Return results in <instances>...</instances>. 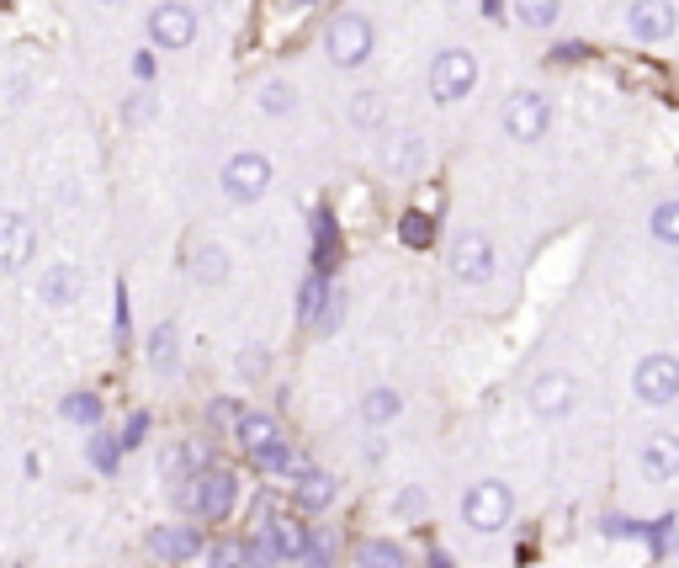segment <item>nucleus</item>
Masks as SVG:
<instances>
[{"label":"nucleus","mask_w":679,"mask_h":568,"mask_svg":"<svg viewBox=\"0 0 679 568\" xmlns=\"http://www.w3.org/2000/svg\"><path fill=\"white\" fill-rule=\"evenodd\" d=\"M324 48H329V64L335 70H361L377 48V27L361 16V11H340L324 33Z\"/></svg>","instance_id":"obj_1"},{"label":"nucleus","mask_w":679,"mask_h":568,"mask_svg":"<svg viewBox=\"0 0 679 568\" xmlns=\"http://www.w3.org/2000/svg\"><path fill=\"white\" fill-rule=\"evenodd\" d=\"M425 81H431V96H436L440 107L473 96V85H478V53L473 48H440L436 59H431Z\"/></svg>","instance_id":"obj_2"},{"label":"nucleus","mask_w":679,"mask_h":568,"mask_svg":"<svg viewBox=\"0 0 679 568\" xmlns=\"http://www.w3.org/2000/svg\"><path fill=\"white\" fill-rule=\"evenodd\" d=\"M234 494H240V479H234L229 468H202V473L186 479L181 505H192L202 521H223V516L234 510Z\"/></svg>","instance_id":"obj_3"},{"label":"nucleus","mask_w":679,"mask_h":568,"mask_svg":"<svg viewBox=\"0 0 679 568\" xmlns=\"http://www.w3.org/2000/svg\"><path fill=\"white\" fill-rule=\"evenodd\" d=\"M510 516H516V494H510V484H499V479H478V484L462 494V521L473 531H505Z\"/></svg>","instance_id":"obj_4"},{"label":"nucleus","mask_w":679,"mask_h":568,"mask_svg":"<svg viewBox=\"0 0 679 568\" xmlns=\"http://www.w3.org/2000/svg\"><path fill=\"white\" fill-rule=\"evenodd\" d=\"M632 394H638V404H647V409L675 404L679 399V356L647 351V356L632 366Z\"/></svg>","instance_id":"obj_5"},{"label":"nucleus","mask_w":679,"mask_h":568,"mask_svg":"<svg viewBox=\"0 0 679 568\" xmlns=\"http://www.w3.org/2000/svg\"><path fill=\"white\" fill-rule=\"evenodd\" d=\"M499 122H505V133H510L516 144H542L547 128H553V101H547L542 90H510Z\"/></svg>","instance_id":"obj_6"},{"label":"nucleus","mask_w":679,"mask_h":568,"mask_svg":"<svg viewBox=\"0 0 679 568\" xmlns=\"http://www.w3.org/2000/svg\"><path fill=\"white\" fill-rule=\"evenodd\" d=\"M446 266L457 282H488L494 277V240L483 229H457L451 234V250H446Z\"/></svg>","instance_id":"obj_7"},{"label":"nucleus","mask_w":679,"mask_h":568,"mask_svg":"<svg viewBox=\"0 0 679 568\" xmlns=\"http://www.w3.org/2000/svg\"><path fill=\"white\" fill-rule=\"evenodd\" d=\"M240 442L250 451V462L255 468H266V473H277L292 462V447H287V436L277 431V420L271 414H244L240 420Z\"/></svg>","instance_id":"obj_8"},{"label":"nucleus","mask_w":679,"mask_h":568,"mask_svg":"<svg viewBox=\"0 0 679 568\" xmlns=\"http://www.w3.org/2000/svg\"><path fill=\"white\" fill-rule=\"evenodd\" d=\"M271 192V160L266 155H255V149H244L234 160L223 165V197L229 203H260Z\"/></svg>","instance_id":"obj_9"},{"label":"nucleus","mask_w":679,"mask_h":568,"mask_svg":"<svg viewBox=\"0 0 679 568\" xmlns=\"http://www.w3.org/2000/svg\"><path fill=\"white\" fill-rule=\"evenodd\" d=\"M627 33L638 43H647V48L669 43L679 33L675 0H632V5H627Z\"/></svg>","instance_id":"obj_10"},{"label":"nucleus","mask_w":679,"mask_h":568,"mask_svg":"<svg viewBox=\"0 0 679 568\" xmlns=\"http://www.w3.org/2000/svg\"><path fill=\"white\" fill-rule=\"evenodd\" d=\"M192 38H197V11L192 5H181V0H165V5H155L149 11V43L155 48H192Z\"/></svg>","instance_id":"obj_11"},{"label":"nucleus","mask_w":679,"mask_h":568,"mask_svg":"<svg viewBox=\"0 0 679 568\" xmlns=\"http://www.w3.org/2000/svg\"><path fill=\"white\" fill-rule=\"evenodd\" d=\"M525 399H531V414L562 420V414H573V404H579V383H573V372H542Z\"/></svg>","instance_id":"obj_12"},{"label":"nucleus","mask_w":679,"mask_h":568,"mask_svg":"<svg viewBox=\"0 0 679 568\" xmlns=\"http://www.w3.org/2000/svg\"><path fill=\"white\" fill-rule=\"evenodd\" d=\"M38 250V229L22 213H0V271H22Z\"/></svg>","instance_id":"obj_13"},{"label":"nucleus","mask_w":679,"mask_h":568,"mask_svg":"<svg viewBox=\"0 0 679 568\" xmlns=\"http://www.w3.org/2000/svg\"><path fill=\"white\" fill-rule=\"evenodd\" d=\"M638 468H642V479H653V484H675L679 479V436L675 431H653L638 451Z\"/></svg>","instance_id":"obj_14"},{"label":"nucleus","mask_w":679,"mask_h":568,"mask_svg":"<svg viewBox=\"0 0 679 568\" xmlns=\"http://www.w3.org/2000/svg\"><path fill=\"white\" fill-rule=\"evenodd\" d=\"M420 165H425V138L420 133H388L383 138V170L388 176H399V181H409V176H420Z\"/></svg>","instance_id":"obj_15"},{"label":"nucleus","mask_w":679,"mask_h":568,"mask_svg":"<svg viewBox=\"0 0 679 568\" xmlns=\"http://www.w3.org/2000/svg\"><path fill=\"white\" fill-rule=\"evenodd\" d=\"M149 553H155L160 564H186V558L202 553V536L192 527H155L149 531Z\"/></svg>","instance_id":"obj_16"},{"label":"nucleus","mask_w":679,"mask_h":568,"mask_svg":"<svg viewBox=\"0 0 679 568\" xmlns=\"http://www.w3.org/2000/svg\"><path fill=\"white\" fill-rule=\"evenodd\" d=\"M38 298L48 303V309H70V303L81 298V271H75L70 261H53V266H43Z\"/></svg>","instance_id":"obj_17"},{"label":"nucleus","mask_w":679,"mask_h":568,"mask_svg":"<svg viewBox=\"0 0 679 568\" xmlns=\"http://www.w3.org/2000/svg\"><path fill=\"white\" fill-rule=\"evenodd\" d=\"M292 499H298V510H329L335 505V479L324 468H303L292 479Z\"/></svg>","instance_id":"obj_18"},{"label":"nucleus","mask_w":679,"mask_h":568,"mask_svg":"<svg viewBox=\"0 0 679 568\" xmlns=\"http://www.w3.org/2000/svg\"><path fill=\"white\" fill-rule=\"evenodd\" d=\"M510 11L525 33H553L562 22V0H510Z\"/></svg>","instance_id":"obj_19"},{"label":"nucleus","mask_w":679,"mask_h":568,"mask_svg":"<svg viewBox=\"0 0 679 568\" xmlns=\"http://www.w3.org/2000/svg\"><path fill=\"white\" fill-rule=\"evenodd\" d=\"M192 277H197L202 287L229 282V250H223V244H197V250H192Z\"/></svg>","instance_id":"obj_20"},{"label":"nucleus","mask_w":679,"mask_h":568,"mask_svg":"<svg viewBox=\"0 0 679 568\" xmlns=\"http://www.w3.org/2000/svg\"><path fill=\"white\" fill-rule=\"evenodd\" d=\"M329 292H335V287H329L324 271H314L308 282L298 287V319H303V325H319V314L329 309Z\"/></svg>","instance_id":"obj_21"},{"label":"nucleus","mask_w":679,"mask_h":568,"mask_svg":"<svg viewBox=\"0 0 679 568\" xmlns=\"http://www.w3.org/2000/svg\"><path fill=\"white\" fill-rule=\"evenodd\" d=\"M351 122H356L361 133H383V122H388L383 90H356V96H351Z\"/></svg>","instance_id":"obj_22"},{"label":"nucleus","mask_w":679,"mask_h":568,"mask_svg":"<svg viewBox=\"0 0 679 568\" xmlns=\"http://www.w3.org/2000/svg\"><path fill=\"white\" fill-rule=\"evenodd\" d=\"M647 234L664 250H679V197H669V203H658L647 213Z\"/></svg>","instance_id":"obj_23"},{"label":"nucleus","mask_w":679,"mask_h":568,"mask_svg":"<svg viewBox=\"0 0 679 568\" xmlns=\"http://www.w3.org/2000/svg\"><path fill=\"white\" fill-rule=\"evenodd\" d=\"M281 558V547H277V531H271V521L255 531L250 542H244V568H271Z\"/></svg>","instance_id":"obj_24"},{"label":"nucleus","mask_w":679,"mask_h":568,"mask_svg":"<svg viewBox=\"0 0 679 568\" xmlns=\"http://www.w3.org/2000/svg\"><path fill=\"white\" fill-rule=\"evenodd\" d=\"M271 531H277L281 558H303V553H308V527H303V521H292V516H277V521H271Z\"/></svg>","instance_id":"obj_25"},{"label":"nucleus","mask_w":679,"mask_h":568,"mask_svg":"<svg viewBox=\"0 0 679 568\" xmlns=\"http://www.w3.org/2000/svg\"><path fill=\"white\" fill-rule=\"evenodd\" d=\"M149 366H155V372H170V366H175V325H170V319H160L155 335H149Z\"/></svg>","instance_id":"obj_26"},{"label":"nucleus","mask_w":679,"mask_h":568,"mask_svg":"<svg viewBox=\"0 0 679 568\" xmlns=\"http://www.w3.org/2000/svg\"><path fill=\"white\" fill-rule=\"evenodd\" d=\"M356 564L361 568H403V547L399 542H361V553H356Z\"/></svg>","instance_id":"obj_27"},{"label":"nucleus","mask_w":679,"mask_h":568,"mask_svg":"<svg viewBox=\"0 0 679 568\" xmlns=\"http://www.w3.org/2000/svg\"><path fill=\"white\" fill-rule=\"evenodd\" d=\"M292 107H298V90H292L287 81H266V85H260V112H271V118H287Z\"/></svg>","instance_id":"obj_28"},{"label":"nucleus","mask_w":679,"mask_h":568,"mask_svg":"<svg viewBox=\"0 0 679 568\" xmlns=\"http://www.w3.org/2000/svg\"><path fill=\"white\" fill-rule=\"evenodd\" d=\"M85 451H90V468H96V473H118L122 436H90V442H85Z\"/></svg>","instance_id":"obj_29"},{"label":"nucleus","mask_w":679,"mask_h":568,"mask_svg":"<svg viewBox=\"0 0 679 568\" xmlns=\"http://www.w3.org/2000/svg\"><path fill=\"white\" fill-rule=\"evenodd\" d=\"M399 240L409 244V250H425V244L436 240V223H431V213H403Z\"/></svg>","instance_id":"obj_30"},{"label":"nucleus","mask_w":679,"mask_h":568,"mask_svg":"<svg viewBox=\"0 0 679 568\" xmlns=\"http://www.w3.org/2000/svg\"><path fill=\"white\" fill-rule=\"evenodd\" d=\"M403 409V399L393 394V388H377V394H366V404H361V414L372 420V425H383V420H393Z\"/></svg>","instance_id":"obj_31"},{"label":"nucleus","mask_w":679,"mask_h":568,"mask_svg":"<svg viewBox=\"0 0 679 568\" xmlns=\"http://www.w3.org/2000/svg\"><path fill=\"white\" fill-rule=\"evenodd\" d=\"M59 409H64V420H75V425H96V420H101V399H96V394H70Z\"/></svg>","instance_id":"obj_32"},{"label":"nucleus","mask_w":679,"mask_h":568,"mask_svg":"<svg viewBox=\"0 0 679 568\" xmlns=\"http://www.w3.org/2000/svg\"><path fill=\"white\" fill-rule=\"evenodd\" d=\"M303 564H308V568H329V564H335V531L308 536V553H303Z\"/></svg>","instance_id":"obj_33"},{"label":"nucleus","mask_w":679,"mask_h":568,"mask_svg":"<svg viewBox=\"0 0 679 568\" xmlns=\"http://www.w3.org/2000/svg\"><path fill=\"white\" fill-rule=\"evenodd\" d=\"M207 568H244V547L240 542H213V558Z\"/></svg>","instance_id":"obj_34"},{"label":"nucleus","mask_w":679,"mask_h":568,"mask_svg":"<svg viewBox=\"0 0 679 568\" xmlns=\"http://www.w3.org/2000/svg\"><path fill=\"white\" fill-rule=\"evenodd\" d=\"M144 431H149V409H133L128 414V425H122V451H133L144 442Z\"/></svg>","instance_id":"obj_35"},{"label":"nucleus","mask_w":679,"mask_h":568,"mask_svg":"<svg viewBox=\"0 0 679 568\" xmlns=\"http://www.w3.org/2000/svg\"><path fill=\"white\" fill-rule=\"evenodd\" d=\"M599 531H605V536H647V527L627 521V516H605V521H599Z\"/></svg>","instance_id":"obj_36"},{"label":"nucleus","mask_w":679,"mask_h":568,"mask_svg":"<svg viewBox=\"0 0 679 568\" xmlns=\"http://www.w3.org/2000/svg\"><path fill=\"white\" fill-rule=\"evenodd\" d=\"M340 319H345V298H340V292H329V309L319 314V325H314V329H319V335H329V329L340 325Z\"/></svg>","instance_id":"obj_37"},{"label":"nucleus","mask_w":679,"mask_h":568,"mask_svg":"<svg viewBox=\"0 0 679 568\" xmlns=\"http://www.w3.org/2000/svg\"><path fill=\"white\" fill-rule=\"evenodd\" d=\"M149 112H155V101H149V96H133V101L122 107V118H128V122H144Z\"/></svg>","instance_id":"obj_38"},{"label":"nucleus","mask_w":679,"mask_h":568,"mask_svg":"<svg viewBox=\"0 0 679 568\" xmlns=\"http://www.w3.org/2000/svg\"><path fill=\"white\" fill-rule=\"evenodd\" d=\"M213 420H218V425H234V431H240L244 409H240V404H213Z\"/></svg>","instance_id":"obj_39"},{"label":"nucleus","mask_w":679,"mask_h":568,"mask_svg":"<svg viewBox=\"0 0 679 568\" xmlns=\"http://www.w3.org/2000/svg\"><path fill=\"white\" fill-rule=\"evenodd\" d=\"M399 510H403V516H420V510H425V494H420V488H403Z\"/></svg>","instance_id":"obj_40"},{"label":"nucleus","mask_w":679,"mask_h":568,"mask_svg":"<svg viewBox=\"0 0 679 568\" xmlns=\"http://www.w3.org/2000/svg\"><path fill=\"white\" fill-rule=\"evenodd\" d=\"M133 75H138V81H149V75H155V53H149V48L133 59Z\"/></svg>","instance_id":"obj_41"},{"label":"nucleus","mask_w":679,"mask_h":568,"mask_svg":"<svg viewBox=\"0 0 679 568\" xmlns=\"http://www.w3.org/2000/svg\"><path fill=\"white\" fill-rule=\"evenodd\" d=\"M118 335H128V287L118 282Z\"/></svg>","instance_id":"obj_42"},{"label":"nucleus","mask_w":679,"mask_h":568,"mask_svg":"<svg viewBox=\"0 0 679 568\" xmlns=\"http://www.w3.org/2000/svg\"><path fill=\"white\" fill-rule=\"evenodd\" d=\"M431 568H457V564H451V553H446V547H436V553H431Z\"/></svg>","instance_id":"obj_43"},{"label":"nucleus","mask_w":679,"mask_h":568,"mask_svg":"<svg viewBox=\"0 0 679 568\" xmlns=\"http://www.w3.org/2000/svg\"><path fill=\"white\" fill-rule=\"evenodd\" d=\"M281 5H292V11H314L319 0H281Z\"/></svg>","instance_id":"obj_44"},{"label":"nucleus","mask_w":679,"mask_h":568,"mask_svg":"<svg viewBox=\"0 0 679 568\" xmlns=\"http://www.w3.org/2000/svg\"><path fill=\"white\" fill-rule=\"evenodd\" d=\"M499 5H505V0H483V11H488V16H505Z\"/></svg>","instance_id":"obj_45"},{"label":"nucleus","mask_w":679,"mask_h":568,"mask_svg":"<svg viewBox=\"0 0 679 568\" xmlns=\"http://www.w3.org/2000/svg\"><path fill=\"white\" fill-rule=\"evenodd\" d=\"M101 5H122V0H101Z\"/></svg>","instance_id":"obj_46"}]
</instances>
